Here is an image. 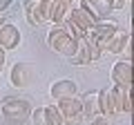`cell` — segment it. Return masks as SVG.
<instances>
[{"instance_id":"obj_2","label":"cell","mask_w":134,"mask_h":125,"mask_svg":"<svg viewBox=\"0 0 134 125\" xmlns=\"http://www.w3.org/2000/svg\"><path fill=\"white\" fill-rule=\"evenodd\" d=\"M0 110H2V114L7 118H14V121H23V118H27L31 114L29 103L23 101V98H5L2 105H0Z\"/></svg>"},{"instance_id":"obj_21","label":"cell","mask_w":134,"mask_h":125,"mask_svg":"<svg viewBox=\"0 0 134 125\" xmlns=\"http://www.w3.org/2000/svg\"><path fill=\"white\" fill-rule=\"evenodd\" d=\"M83 116H63V125H81Z\"/></svg>"},{"instance_id":"obj_26","label":"cell","mask_w":134,"mask_h":125,"mask_svg":"<svg viewBox=\"0 0 134 125\" xmlns=\"http://www.w3.org/2000/svg\"><path fill=\"white\" fill-rule=\"evenodd\" d=\"M63 2H69V5H72V2H74V0H63Z\"/></svg>"},{"instance_id":"obj_22","label":"cell","mask_w":134,"mask_h":125,"mask_svg":"<svg viewBox=\"0 0 134 125\" xmlns=\"http://www.w3.org/2000/svg\"><path fill=\"white\" fill-rule=\"evenodd\" d=\"M90 123L92 125H112V121H110V116H103V114H100V116H96L94 121H90Z\"/></svg>"},{"instance_id":"obj_19","label":"cell","mask_w":134,"mask_h":125,"mask_svg":"<svg viewBox=\"0 0 134 125\" xmlns=\"http://www.w3.org/2000/svg\"><path fill=\"white\" fill-rule=\"evenodd\" d=\"M123 114H132V87H123Z\"/></svg>"},{"instance_id":"obj_4","label":"cell","mask_w":134,"mask_h":125,"mask_svg":"<svg viewBox=\"0 0 134 125\" xmlns=\"http://www.w3.org/2000/svg\"><path fill=\"white\" fill-rule=\"evenodd\" d=\"M20 45V29L11 22H2L0 25V49L11 52Z\"/></svg>"},{"instance_id":"obj_13","label":"cell","mask_w":134,"mask_h":125,"mask_svg":"<svg viewBox=\"0 0 134 125\" xmlns=\"http://www.w3.org/2000/svg\"><path fill=\"white\" fill-rule=\"evenodd\" d=\"M69 9H72V5H69V2L54 0V5H52V25H60L63 20H67Z\"/></svg>"},{"instance_id":"obj_17","label":"cell","mask_w":134,"mask_h":125,"mask_svg":"<svg viewBox=\"0 0 134 125\" xmlns=\"http://www.w3.org/2000/svg\"><path fill=\"white\" fill-rule=\"evenodd\" d=\"M43 110H45V116H47L49 125H63V116H60V112H58L56 105H47V107H43Z\"/></svg>"},{"instance_id":"obj_1","label":"cell","mask_w":134,"mask_h":125,"mask_svg":"<svg viewBox=\"0 0 134 125\" xmlns=\"http://www.w3.org/2000/svg\"><path fill=\"white\" fill-rule=\"evenodd\" d=\"M47 45L54 49V52L63 54V56H67V58H72L74 54H76V40H72L69 36L65 34V29L58 27V25H54V27L49 29Z\"/></svg>"},{"instance_id":"obj_9","label":"cell","mask_w":134,"mask_h":125,"mask_svg":"<svg viewBox=\"0 0 134 125\" xmlns=\"http://www.w3.org/2000/svg\"><path fill=\"white\" fill-rule=\"evenodd\" d=\"M67 18H69L74 25H76V29L81 31V34H87V31L94 27V20H92V18H90V16H87L78 5H72V9H69V16H67Z\"/></svg>"},{"instance_id":"obj_27","label":"cell","mask_w":134,"mask_h":125,"mask_svg":"<svg viewBox=\"0 0 134 125\" xmlns=\"http://www.w3.org/2000/svg\"><path fill=\"white\" fill-rule=\"evenodd\" d=\"M2 22H5V18H2V16H0V25H2Z\"/></svg>"},{"instance_id":"obj_28","label":"cell","mask_w":134,"mask_h":125,"mask_svg":"<svg viewBox=\"0 0 134 125\" xmlns=\"http://www.w3.org/2000/svg\"><path fill=\"white\" fill-rule=\"evenodd\" d=\"M34 2H38V0H34Z\"/></svg>"},{"instance_id":"obj_15","label":"cell","mask_w":134,"mask_h":125,"mask_svg":"<svg viewBox=\"0 0 134 125\" xmlns=\"http://www.w3.org/2000/svg\"><path fill=\"white\" fill-rule=\"evenodd\" d=\"M96 101H98V112H100L103 116H114L112 105H110V92H107V89L96 92Z\"/></svg>"},{"instance_id":"obj_14","label":"cell","mask_w":134,"mask_h":125,"mask_svg":"<svg viewBox=\"0 0 134 125\" xmlns=\"http://www.w3.org/2000/svg\"><path fill=\"white\" fill-rule=\"evenodd\" d=\"M107 92H110V105H112L114 116L116 114H123V87L114 85L112 89H107Z\"/></svg>"},{"instance_id":"obj_16","label":"cell","mask_w":134,"mask_h":125,"mask_svg":"<svg viewBox=\"0 0 134 125\" xmlns=\"http://www.w3.org/2000/svg\"><path fill=\"white\" fill-rule=\"evenodd\" d=\"M90 5L94 7V11H96L98 16H100V20H105V16L110 14L112 9H114L110 0H90Z\"/></svg>"},{"instance_id":"obj_5","label":"cell","mask_w":134,"mask_h":125,"mask_svg":"<svg viewBox=\"0 0 134 125\" xmlns=\"http://www.w3.org/2000/svg\"><path fill=\"white\" fill-rule=\"evenodd\" d=\"M112 83L119 87H132V62L123 60L112 67Z\"/></svg>"},{"instance_id":"obj_12","label":"cell","mask_w":134,"mask_h":125,"mask_svg":"<svg viewBox=\"0 0 134 125\" xmlns=\"http://www.w3.org/2000/svg\"><path fill=\"white\" fill-rule=\"evenodd\" d=\"M81 105H83V110H81L83 118L94 121L96 116H100V112H98V101H96V92H92V94H85V96L81 98Z\"/></svg>"},{"instance_id":"obj_10","label":"cell","mask_w":134,"mask_h":125,"mask_svg":"<svg viewBox=\"0 0 134 125\" xmlns=\"http://www.w3.org/2000/svg\"><path fill=\"white\" fill-rule=\"evenodd\" d=\"M52 5H54V0H38V2L31 5L34 16H36V20H38L40 27H45V25L52 22Z\"/></svg>"},{"instance_id":"obj_24","label":"cell","mask_w":134,"mask_h":125,"mask_svg":"<svg viewBox=\"0 0 134 125\" xmlns=\"http://www.w3.org/2000/svg\"><path fill=\"white\" fill-rule=\"evenodd\" d=\"M112 2V7H114V9H121V7L125 5V0H110Z\"/></svg>"},{"instance_id":"obj_11","label":"cell","mask_w":134,"mask_h":125,"mask_svg":"<svg viewBox=\"0 0 134 125\" xmlns=\"http://www.w3.org/2000/svg\"><path fill=\"white\" fill-rule=\"evenodd\" d=\"M56 107H58V112H60V116H83L81 114V110H83L81 98H76V96L56 101Z\"/></svg>"},{"instance_id":"obj_18","label":"cell","mask_w":134,"mask_h":125,"mask_svg":"<svg viewBox=\"0 0 134 125\" xmlns=\"http://www.w3.org/2000/svg\"><path fill=\"white\" fill-rule=\"evenodd\" d=\"M58 27H63V29H65V34L69 36V38H72V40H78V38H81V36H85V34H81V31H78V29H76V25H74V22H72V20H69V18H67V20H63V22L58 25Z\"/></svg>"},{"instance_id":"obj_7","label":"cell","mask_w":134,"mask_h":125,"mask_svg":"<svg viewBox=\"0 0 134 125\" xmlns=\"http://www.w3.org/2000/svg\"><path fill=\"white\" fill-rule=\"evenodd\" d=\"M116 27H119V25L112 22V20H98V22H96L94 27L90 29V34L94 36V40L100 45V49H103V45H105L107 40L112 38V34L116 31Z\"/></svg>"},{"instance_id":"obj_6","label":"cell","mask_w":134,"mask_h":125,"mask_svg":"<svg viewBox=\"0 0 134 125\" xmlns=\"http://www.w3.org/2000/svg\"><path fill=\"white\" fill-rule=\"evenodd\" d=\"M127 43H132V38H130V29H121V27H116V31L112 34V38L107 40L105 45H103V52L121 54V52H123V47H125Z\"/></svg>"},{"instance_id":"obj_8","label":"cell","mask_w":134,"mask_h":125,"mask_svg":"<svg viewBox=\"0 0 134 125\" xmlns=\"http://www.w3.org/2000/svg\"><path fill=\"white\" fill-rule=\"evenodd\" d=\"M76 83L69 81V78H63V81H56L52 85V89H49V94H52V98H56V101H60V98H69V96H76Z\"/></svg>"},{"instance_id":"obj_3","label":"cell","mask_w":134,"mask_h":125,"mask_svg":"<svg viewBox=\"0 0 134 125\" xmlns=\"http://www.w3.org/2000/svg\"><path fill=\"white\" fill-rule=\"evenodd\" d=\"M34 76H36V72H34V67L29 62H16L11 74H9L14 87H29L31 81H34Z\"/></svg>"},{"instance_id":"obj_20","label":"cell","mask_w":134,"mask_h":125,"mask_svg":"<svg viewBox=\"0 0 134 125\" xmlns=\"http://www.w3.org/2000/svg\"><path fill=\"white\" fill-rule=\"evenodd\" d=\"M31 118H34V123H36V125H49V123H47V116H45V110H43V107H36V110L31 112Z\"/></svg>"},{"instance_id":"obj_25","label":"cell","mask_w":134,"mask_h":125,"mask_svg":"<svg viewBox=\"0 0 134 125\" xmlns=\"http://www.w3.org/2000/svg\"><path fill=\"white\" fill-rule=\"evenodd\" d=\"M5 67V49H0V69Z\"/></svg>"},{"instance_id":"obj_23","label":"cell","mask_w":134,"mask_h":125,"mask_svg":"<svg viewBox=\"0 0 134 125\" xmlns=\"http://www.w3.org/2000/svg\"><path fill=\"white\" fill-rule=\"evenodd\" d=\"M123 56H125V60L132 62V43H127V45L123 47Z\"/></svg>"}]
</instances>
